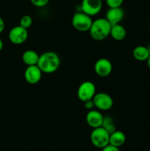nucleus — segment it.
<instances>
[{"label": "nucleus", "instance_id": "aec40b11", "mask_svg": "<svg viewBox=\"0 0 150 151\" xmlns=\"http://www.w3.org/2000/svg\"><path fill=\"white\" fill-rule=\"evenodd\" d=\"M31 3L37 7H44L48 4L49 0H30Z\"/></svg>", "mask_w": 150, "mask_h": 151}, {"label": "nucleus", "instance_id": "f257e3e1", "mask_svg": "<svg viewBox=\"0 0 150 151\" xmlns=\"http://www.w3.org/2000/svg\"><path fill=\"white\" fill-rule=\"evenodd\" d=\"M37 65L43 73H54L60 67V58L54 52L47 51L40 55Z\"/></svg>", "mask_w": 150, "mask_h": 151}, {"label": "nucleus", "instance_id": "b1692460", "mask_svg": "<svg viewBox=\"0 0 150 151\" xmlns=\"http://www.w3.org/2000/svg\"><path fill=\"white\" fill-rule=\"evenodd\" d=\"M3 47H4V43H3L2 40L0 38V51H1V50H2Z\"/></svg>", "mask_w": 150, "mask_h": 151}, {"label": "nucleus", "instance_id": "423d86ee", "mask_svg": "<svg viewBox=\"0 0 150 151\" xmlns=\"http://www.w3.org/2000/svg\"><path fill=\"white\" fill-rule=\"evenodd\" d=\"M29 34L27 29L22 27L20 25L15 26L10 30L8 38L10 42L16 45L24 44L27 40Z\"/></svg>", "mask_w": 150, "mask_h": 151}, {"label": "nucleus", "instance_id": "f03ea898", "mask_svg": "<svg viewBox=\"0 0 150 151\" xmlns=\"http://www.w3.org/2000/svg\"><path fill=\"white\" fill-rule=\"evenodd\" d=\"M112 25L105 18H99L93 21L90 30V35L94 40L97 41L106 39L110 34Z\"/></svg>", "mask_w": 150, "mask_h": 151}, {"label": "nucleus", "instance_id": "39448f33", "mask_svg": "<svg viewBox=\"0 0 150 151\" xmlns=\"http://www.w3.org/2000/svg\"><path fill=\"white\" fill-rule=\"evenodd\" d=\"M96 94V86L91 81H84L78 87L77 97L80 101L83 103L89 100H92Z\"/></svg>", "mask_w": 150, "mask_h": 151}, {"label": "nucleus", "instance_id": "9b49d317", "mask_svg": "<svg viewBox=\"0 0 150 151\" xmlns=\"http://www.w3.org/2000/svg\"><path fill=\"white\" fill-rule=\"evenodd\" d=\"M104 118V116L99 111L92 109V110L88 111L85 119H86L87 124L94 129V128L102 126Z\"/></svg>", "mask_w": 150, "mask_h": 151}, {"label": "nucleus", "instance_id": "2eb2a0df", "mask_svg": "<svg viewBox=\"0 0 150 151\" xmlns=\"http://www.w3.org/2000/svg\"><path fill=\"white\" fill-rule=\"evenodd\" d=\"M110 35H111L112 38L116 41H123L126 35V29L120 24L112 25Z\"/></svg>", "mask_w": 150, "mask_h": 151}, {"label": "nucleus", "instance_id": "5701e85b", "mask_svg": "<svg viewBox=\"0 0 150 151\" xmlns=\"http://www.w3.org/2000/svg\"><path fill=\"white\" fill-rule=\"evenodd\" d=\"M4 28H5V23H4V21L3 20L2 18L0 16V34L4 31Z\"/></svg>", "mask_w": 150, "mask_h": 151}, {"label": "nucleus", "instance_id": "f8f14e48", "mask_svg": "<svg viewBox=\"0 0 150 151\" xmlns=\"http://www.w3.org/2000/svg\"><path fill=\"white\" fill-rule=\"evenodd\" d=\"M124 16V12L121 7H112L109 8L106 13L105 19L111 25L120 24Z\"/></svg>", "mask_w": 150, "mask_h": 151}, {"label": "nucleus", "instance_id": "a211bd4d", "mask_svg": "<svg viewBox=\"0 0 150 151\" xmlns=\"http://www.w3.org/2000/svg\"><path fill=\"white\" fill-rule=\"evenodd\" d=\"M32 22H33V19H32V18L29 15H24V16H23L21 18L20 22H19V25L21 26L22 27L28 29L32 26Z\"/></svg>", "mask_w": 150, "mask_h": 151}, {"label": "nucleus", "instance_id": "393cba45", "mask_svg": "<svg viewBox=\"0 0 150 151\" xmlns=\"http://www.w3.org/2000/svg\"><path fill=\"white\" fill-rule=\"evenodd\" d=\"M146 62H147V66H148V67L150 69V56L149 57V58L147 59Z\"/></svg>", "mask_w": 150, "mask_h": 151}, {"label": "nucleus", "instance_id": "1a4fd4ad", "mask_svg": "<svg viewBox=\"0 0 150 151\" xmlns=\"http://www.w3.org/2000/svg\"><path fill=\"white\" fill-rule=\"evenodd\" d=\"M94 71L99 77L106 78L111 74L113 71V64L109 59L101 58L94 64Z\"/></svg>", "mask_w": 150, "mask_h": 151}, {"label": "nucleus", "instance_id": "7ed1b4c3", "mask_svg": "<svg viewBox=\"0 0 150 151\" xmlns=\"http://www.w3.org/2000/svg\"><path fill=\"white\" fill-rule=\"evenodd\" d=\"M93 20L91 16L82 11H78L74 14L71 24L73 27L79 32H88L90 30Z\"/></svg>", "mask_w": 150, "mask_h": 151}, {"label": "nucleus", "instance_id": "ddd939ff", "mask_svg": "<svg viewBox=\"0 0 150 151\" xmlns=\"http://www.w3.org/2000/svg\"><path fill=\"white\" fill-rule=\"evenodd\" d=\"M126 142V136L124 133L121 131H114L110 134V140H109V144L115 146V147H120Z\"/></svg>", "mask_w": 150, "mask_h": 151}, {"label": "nucleus", "instance_id": "dca6fc26", "mask_svg": "<svg viewBox=\"0 0 150 151\" xmlns=\"http://www.w3.org/2000/svg\"><path fill=\"white\" fill-rule=\"evenodd\" d=\"M132 55L135 60L138 61H146L150 56L149 50L145 46H137L132 51Z\"/></svg>", "mask_w": 150, "mask_h": 151}, {"label": "nucleus", "instance_id": "4be33fe9", "mask_svg": "<svg viewBox=\"0 0 150 151\" xmlns=\"http://www.w3.org/2000/svg\"><path fill=\"white\" fill-rule=\"evenodd\" d=\"M101 151H120V150H119V147H115V146L109 144L104 147H103L101 149Z\"/></svg>", "mask_w": 150, "mask_h": 151}, {"label": "nucleus", "instance_id": "20e7f679", "mask_svg": "<svg viewBox=\"0 0 150 151\" xmlns=\"http://www.w3.org/2000/svg\"><path fill=\"white\" fill-rule=\"evenodd\" d=\"M90 139L94 147L102 149L109 145L110 134L102 126L93 129L90 136Z\"/></svg>", "mask_w": 150, "mask_h": 151}, {"label": "nucleus", "instance_id": "6ab92c4d", "mask_svg": "<svg viewBox=\"0 0 150 151\" xmlns=\"http://www.w3.org/2000/svg\"><path fill=\"white\" fill-rule=\"evenodd\" d=\"M105 1L109 8H112V7H121L124 0H105Z\"/></svg>", "mask_w": 150, "mask_h": 151}, {"label": "nucleus", "instance_id": "bb28decb", "mask_svg": "<svg viewBox=\"0 0 150 151\" xmlns=\"http://www.w3.org/2000/svg\"><path fill=\"white\" fill-rule=\"evenodd\" d=\"M149 27H150V24H149Z\"/></svg>", "mask_w": 150, "mask_h": 151}, {"label": "nucleus", "instance_id": "4468645a", "mask_svg": "<svg viewBox=\"0 0 150 151\" xmlns=\"http://www.w3.org/2000/svg\"><path fill=\"white\" fill-rule=\"evenodd\" d=\"M40 55L35 51L28 50L24 52L22 55V60L26 66H33L38 64Z\"/></svg>", "mask_w": 150, "mask_h": 151}, {"label": "nucleus", "instance_id": "f3484780", "mask_svg": "<svg viewBox=\"0 0 150 151\" xmlns=\"http://www.w3.org/2000/svg\"><path fill=\"white\" fill-rule=\"evenodd\" d=\"M102 127L109 133L111 134L114 131H116V127L113 122V119L110 116H104V122H103Z\"/></svg>", "mask_w": 150, "mask_h": 151}, {"label": "nucleus", "instance_id": "a878e982", "mask_svg": "<svg viewBox=\"0 0 150 151\" xmlns=\"http://www.w3.org/2000/svg\"><path fill=\"white\" fill-rule=\"evenodd\" d=\"M147 49H148V50H149V54H150V44H149L148 46H147Z\"/></svg>", "mask_w": 150, "mask_h": 151}, {"label": "nucleus", "instance_id": "412c9836", "mask_svg": "<svg viewBox=\"0 0 150 151\" xmlns=\"http://www.w3.org/2000/svg\"><path fill=\"white\" fill-rule=\"evenodd\" d=\"M84 107H85V109H87V110L88 111L94 109V108L95 107V106H94V103L93 99L92 100H88V101L85 102V103H84Z\"/></svg>", "mask_w": 150, "mask_h": 151}, {"label": "nucleus", "instance_id": "6e6552de", "mask_svg": "<svg viewBox=\"0 0 150 151\" xmlns=\"http://www.w3.org/2000/svg\"><path fill=\"white\" fill-rule=\"evenodd\" d=\"M102 8V0H82L80 10L90 16L99 14Z\"/></svg>", "mask_w": 150, "mask_h": 151}, {"label": "nucleus", "instance_id": "0eeeda50", "mask_svg": "<svg viewBox=\"0 0 150 151\" xmlns=\"http://www.w3.org/2000/svg\"><path fill=\"white\" fill-rule=\"evenodd\" d=\"M93 100L95 107L99 111H108L111 109L113 106V98L107 93H96Z\"/></svg>", "mask_w": 150, "mask_h": 151}, {"label": "nucleus", "instance_id": "9d476101", "mask_svg": "<svg viewBox=\"0 0 150 151\" xmlns=\"http://www.w3.org/2000/svg\"><path fill=\"white\" fill-rule=\"evenodd\" d=\"M43 72L38 67V65L28 66L24 72L25 81L29 84L35 85L38 83L42 78Z\"/></svg>", "mask_w": 150, "mask_h": 151}]
</instances>
